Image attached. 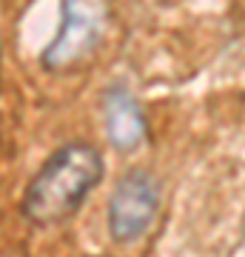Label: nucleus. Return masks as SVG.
Here are the masks:
<instances>
[{
	"mask_svg": "<svg viewBox=\"0 0 245 257\" xmlns=\"http://www.w3.org/2000/svg\"><path fill=\"white\" fill-rule=\"evenodd\" d=\"M106 163L91 143L74 140L43 160L23 189L20 211L32 226L49 229L69 220L100 186Z\"/></svg>",
	"mask_w": 245,
	"mask_h": 257,
	"instance_id": "obj_1",
	"label": "nucleus"
},
{
	"mask_svg": "<svg viewBox=\"0 0 245 257\" xmlns=\"http://www.w3.org/2000/svg\"><path fill=\"white\" fill-rule=\"evenodd\" d=\"M111 0H60V26L43 49L40 66L52 74L77 72L97 55L111 26Z\"/></svg>",
	"mask_w": 245,
	"mask_h": 257,
	"instance_id": "obj_2",
	"label": "nucleus"
},
{
	"mask_svg": "<svg viewBox=\"0 0 245 257\" xmlns=\"http://www.w3.org/2000/svg\"><path fill=\"white\" fill-rule=\"evenodd\" d=\"M160 180L145 169H131L111 189L106 223L114 243H134L154 226L160 211Z\"/></svg>",
	"mask_w": 245,
	"mask_h": 257,
	"instance_id": "obj_3",
	"label": "nucleus"
},
{
	"mask_svg": "<svg viewBox=\"0 0 245 257\" xmlns=\"http://www.w3.org/2000/svg\"><path fill=\"white\" fill-rule=\"evenodd\" d=\"M103 123H106L109 143L117 152H134L148 135L143 106L126 86H111L103 94Z\"/></svg>",
	"mask_w": 245,
	"mask_h": 257,
	"instance_id": "obj_4",
	"label": "nucleus"
}]
</instances>
